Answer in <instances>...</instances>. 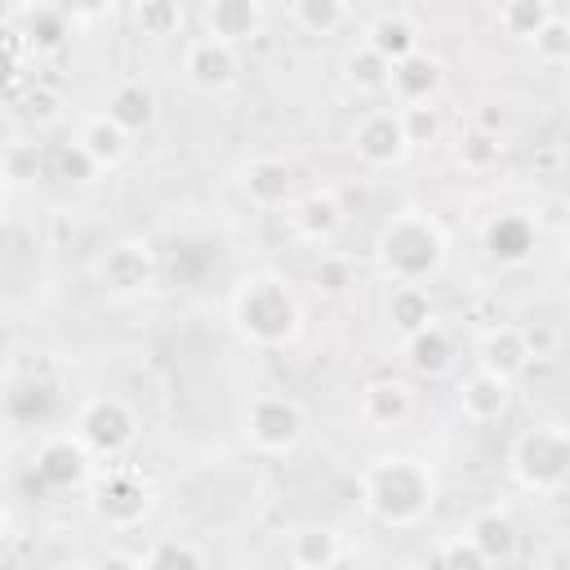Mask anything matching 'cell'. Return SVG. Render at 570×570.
I'll return each mask as SVG.
<instances>
[{"label": "cell", "instance_id": "obj_23", "mask_svg": "<svg viewBox=\"0 0 570 570\" xmlns=\"http://www.w3.org/2000/svg\"><path fill=\"white\" fill-rule=\"evenodd\" d=\"M383 321L396 338L423 330L428 321H436V307H432V294L428 285H410V281H392L387 285V298H383Z\"/></svg>", "mask_w": 570, "mask_h": 570}, {"label": "cell", "instance_id": "obj_18", "mask_svg": "<svg viewBox=\"0 0 570 570\" xmlns=\"http://www.w3.org/2000/svg\"><path fill=\"white\" fill-rule=\"evenodd\" d=\"M472 361H476L481 370H490V374H499V379H512V383H517V379L525 374V365H530V347H525L521 325L499 321V325L481 330V334H476V343H472Z\"/></svg>", "mask_w": 570, "mask_h": 570}, {"label": "cell", "instance_id": "obj_12", "mask_svg": "<svg viewBox=\"0 0 570 570\" xmlns=\"http://www.w3.org/2000/svg\"><path fill=\"white\" fill-rule=\"evenodd\" d=\"M200 27H205V36L245 49L267 31V4L263 0H205Z\"/></svg>", "mask_w": 570, "mask_h": 570}, {"label": "cell", "instance_id": "obj_29", "mask_svg": "<svg viewBox=\"0 0 570 570\" xmlns=\"http://www.w3.org/2000/svg\"><path fill=\"white\" fill-rule=\"evenodd\" d=\"M387 71H392V62L379 58L370 45H356V49H347V58H343V85H347L352 94H361V98L387 94Z\"/></svg>", "mask_w": 570, "mask_h": 570}, {"label": "cell", "instance_id": "obj_40", "mask_svg": "<svg viewBox=\"0 0 570 570\" xmlns=\"http://www.w3.org/2000/svg\"><path fill=\"white\" fill-rule=\"evenodd\" d=\"M436 566H454V570H485V557L476 552V543L468 534H445L432 552Z\"/></svg>", "mask_w": 570, "mask_h": 570}, {"label": "cell", "instance_id": "obj_28", "mask_svg": "<svg viewBox=\"0 0 570 570\" xmlns=\"http://www.w3.org/2000/svg\"><path fill=\"white\" fill-rule=\"evenodd\" d=\"M285 9L307 36H338L352 22V0H285Z\"/></svg>", "mask_w": 570, "mask_h": 570}, {"label": "cell", "instance_id": "obj_8", "mask_svg": "<svg viewBox=\"0 0 570 570\" xmlns=\"http://www.w3.org/2000/svg\"><path fill=\"white\" fill-rule=\"evenodd\" d=\"M347 147L365 169H396L414 151L396 107H365L347 129Z\"/></svg>", "mask_w": 570, "mask_h": 570}, {"label": "cell", "instance_id": "obj_33", "mask_svg": "<svg viewBox=\"0 0 570 570\" xmlns=\"http://www.w3.org/2000/svg\"><path fill=\"white\" fill-rule=\"evenodd\" d=\"M27 45H31L36 53H58V49L67 45V18H62V9L36 4V9L27 13Z\"/></svg>", "mask_w": 570, "mask_h": 570}, {"label": "cell", "instance_id": "obj_39", "mask_svg": "<svg viewBox=\"0 0 570 570\" xmlns=\"http://www.w3.org/2000/svg\"><path fill=\"white\" fill-rule=\"evenodd\" d=\"M401 111V125H405V138L410 147H428L441 138V116L432 102H410V107H396Z\"/></svg>", "mask_w": 570, "mask_h": 570}, {"label": "cell", "instance_id": "obj_1", "mask_svg": "<svg viewBox=\"0 0 570 570\" xmlns=\"http://www.w3.org/2000/svg\"><path fill=\"white\" fill-rule=\"evenodd\" d=\"M361 508L370 521H379L383 530H419L428 525L432 508H436V472L428 459L419 454H374L361 476Z\"/></svg>", "mask_w": 570, "mask_h": 570}, {"label": "cell", "instance_id": "obj_4", "mask_svg": "<svg viewBox=\"0 0 570 570\" xmlns=\"http://www.w3.org/2000/svg\"><path fill=\"white\" fill-rule=\"evenodd\" d=\"M508 472L525 494L557 499L570 485V428L561 419L530 423L508 450Z\"/></svg>", "mask_w": 570, "mask_h": 570}, {"label": "cell", "instance_id": "obj_30", "mask_svg": "<svg viewBox=\"0 0 570 570\" xmlns=\"http://www.w3.org/2000/svg\"><path fill=\"white\" fill-rule=\"evenodd\" d=\"M499 156H503V134H499V129H485V125L463 129L459 142H454V160H459L468 174H485V169H494Z\"/></svg>", "mask_w": 570, "mask_h": 570}, {"label": "cell", "instance_id": "obj_19", "mask_svg": "<svg viewBox=\"0 0 570 570\" xmlns=\"http://www.w3.org/2000/svg\"><path fill=\"white\" fill-rule=\"evenodd\" d=\"M534 240H539V227L530 214L521 209H508V214H494L485 223V254L490 263L499 267H521L530 254H534Z\"/></svg>", "mask_w": 570, "mask_h": 570}, {"label": "cell", "instance_id": "obj_3", "mask_svg": "<svg viewBox=\"0 0 570 570\" xmlns=\"http://www.w3.org/2000/svg\"><path fill=\"white\" fill-rule=\"evenodd\" d=\"M445 254L450 236L428 209H396L374 236V263L387 281L428 285L445 267Z\"/></svg>", "mask_w": 570, "mask_h": 570}, {"label": "cell", "instance_id": "obj_26", "mask_svg": "<svg viewBox=\"0 0 570 570\" xmlns=\"http://www.w3.org/2000/svg\"><path fill=\"white\" fill-rule=\"evenodd\" d=\"M361 45H370V49H374L379 58H387V62H396V58L423 49V45H419V22H414L410 13H379V18L365 27V40H361Z\"/></svg>", "mask_w": 570, "mask_h": 570}, {"label": "cell", "instance_id": "obj_38", "mask_svg": "<svg viewBox=\"0 0 570 570\" xmlns=\"http://www.w3.org/2000/svg\"><path fill=\"white\" fill-rule=\"evenodd\" d=\"M53 174H58L62 183H71V187H89V183H94L102 169H98V165H94V160L80 151V142L71 138V142H62V147L53 151Z\"/></svg>", "mask_w": 570, "mask_h": 570}, {"label": "cell", "instance_id": "obj_16", "mask_svg": "<svg viewBox=\"0 0 570 570\" xmlns=\"http://www.w3.org/2000/svg\"><path fill=\"white\" fill-rule=\"evenodd\" d=\"M285 214H289L294 236L307 240V245H330V240L343 232V200H338V191H330V187H312V191L294 196V200L285 205Z\"/></svg>", "mask_w": 570, "mask_h": 570}, {"label": "cell", "instance_id": "obj_42", "mask_svg": "<svg viewBox=\"0 0 570 570\" xmlns=\"http://www.w3.org/2000/svg\"><path fill=\"white\" fill-rule=\"evenodd\" d=\"M4 218H9V183L0 178V227H4Z\"/></svg>", "mask_w": 570, "mask_h": 570}, {"label": "cell", "instance_id": "obj_44", "mask_svg": "<svg viewBox=\"0 0 570 570\" xmlns=\"http://www.w3.org/2000/svg\"><path fill=\"white\" fill-rule=\"evenodd\" d=\"M4 525H9V512H4V503H0V539H4Z\"/></svg>", "mask_w": 570, "mask_h": 570}, {"label": "cell", "instance_id": "obj_24", "mask_svg": "<svg viewBox=\"0 0 570 570\" xmlns=\"http://www.w3.org/2000/svg\"><path fill=\"white\" fill-rule=\"evenodd\" d=\"M120 129H129V134H142V129H151L156 125V94H151V85L147 80H138V76H125V80H116L111 85V94H107V107H102Z\"/></svg>", "mask_w": 570, "mask_h": 570}, {"label": "cell", "instance_id": "obj_17", "mask_svg": "<svg viewBox=\"0 0 570 570\" xmlns=\"http://www.w3.org/2000/svg\"><path fill=\"white\" fill-rule=\"evenodd\" d=\"M401 361L419 379H445L459 365V343H454V334L441 321H428L423 330L401 338Z\"/></svg>", "mask_w": 570, "mask_h": 570}, {"label": "cell", "instance_id": "obj_2", "mask_svg": "<svg viewBox=\"0 0 570 570\" xmlns=\"http://www.w3.org/2000/svg\"><path fill=\"white\" fill-rule=\"evenodd\" d=\"M227 316H232L236 338L254 352H285L303 334V298H298L294 281L272 267L236 281Z\"/></svg>", "mask_w": 570, "mask_h": 570}, {"label": "cell", "instance_id": "obj_6", "mask_svg": "<svg viewBox=\"0 0 570 570\" xmlns=\"http://www.w3.org/2000/svg\"><path fill=\"white\" fill-rule=\"evenodd\" d=\"M71 432L85 441V450L94 454V463H98V459H102V463H120V459L138 445V432H142V428H138V410H134L125 396L98 392V396L80 401Z\"/></svg>", "mask_w": 570, "mask_h": 570}, {"label": "cell", "instance_id": "obj_7", "mask_svg": "<svg viewBox=\"0 0 570 570\" xmlns=\"http://www.w3.org/2000/svg\"><path fill=\"white\" fill-rule=\"evenodd\" d=\"M245 445L254 454H267V459H285L298 450L303 432H307V414L294 396L285 392H258L249 396L245 405Z\"/></svg>", "mask_w": 570, "mask_h": 570}, {"label": "cell", "instance_id": "obj_10", "mask_svg": "<svg viewBox=\"0 0 570 570\" xmlns=\"http://www.w3.org/2000/svg\"><path fill=\"white\" fill-rule=\"evenodd\" d=\"M94 476V454L76 432H49L36 445V481L45 490H80Z\"/></svg>", "mask_w": 570, "mask_h": 570}, {"label": "cell", "instance_id": "obj_32", "mask_svg": "<svg viewBox=\"0 0 570 570\" xmlns=\"http://www.w3.org/2000/svg\"><path fill=\"white\" fill-rule=\"evenodd\" d=\"M134 27L147 40H169V36L183 31V9H178V0H138L134 4Z\"/></svg>", "mask_w": 570, "mask_h": 570}, {"label": "cell", "instance_id": "obj_9", "mask_svg": "<svg viewBox=\"0 0 570 570\" xmlns=\"http://www.w3.org/2000/svg\"><path fill=\"white\" fill-rule=\"evenodd\" d=\"M183 80L200 94H223L240 80V49L236 45H223L214 36H191L183 45Z\"/></svg>", "mask_w": 570, "mask_h": 570}, {"label": "cell", "instance_id": "obj_27", "mask_svg": "<svg viewBox=\"0 0 570 570\" xmlns=\"http://www.w3.org/2000/svg\"><path fill=\"white\" fill-rule=\"evenodd\" d=\"M142 570H205L214 561V552L205 543H196L191 534H160L147 552H138Z\"/></svg>", "mask_w": 570, "mask_h": 570}, {"label": "cell", "instance_id": "obj_15", "mask_svg": "<svg viewBox=\"0 0 570 570\" xmlns=\"http://www.w3.org/2000/svg\"><path fill=\"white\" fill-rule=\"evenodd\" d=\"M356 414H361L365 428H374V432H392V428L410 423V414H414V387H410L405 379L379 374V379H370V383L361 387V396H356Z\"/></svg>", "mask_w": 570, "mask_h": 570}, {"label": "cell", "instance_id": "obj_13", "mask_svg": "<svg viewBox=\"0 0 570 570\" xmlns=\"http://www.w3.org/2000/svg\"><path fill=\"white\" fill-rule=\"evenodd\" d=\"M445 89V62L428 49H414L405 58L392 62L387 71V94L396 107H410V102H436V94Z\"/></svg>", "mask_w": 570, "mask_h": 570}, {"label": "cell", "instance_id": "obj_31", "mask_svg": "<svg viewBox=\"0 0 570 570\" xmlns=\"http://www.w3.org/2000/svg\"><path fill=\"white\" fill-rule=\"evenodd\" d=\"M552 13H557L552 0H503V4H499V27H503V36L530 45V36H534Z\"/></svg>", "mask_w": 570, "mask_h": 570}, {"label": "cell", "instance_id": "obj_21", "mask_svg": "<svg viewBox=\"0 0 570 570\" xmlns=\"http://www.w3.org/2000/svg\"><path fill=\"white\" fill-rule=\"evenodd\" d=\"M463 534L476 543V552L485 557V566H512L521 557V530H517V521H512L508 508H481L468 521Z\"/></svg>", "mask_w": 570, "mask_h": 570}, {"label": "cell", "instance_id": "obj_37", "mask_svg": "<svg viewBox=\"0 0 570 570\" xmlns=\"http://www.w3.org/2000/svg\"><path fill=\"white\" fill-rule=\"evenodd\" d=\"M352 281H356V272H352V258H343V254H321V263L312 267V285L325 298H343L352 289Z\"/></svg>", "mask_w": 570, "mask_h": 570}, {"label": "cell", "instance_id": "obj_36", "mask_svg": "<svg viewBox=\"0 0 570 570\" xmlns=\"http://www.w3.org/2000/svg\"><path fill=\"white\" fill-rule=\"evenodd\" d=\"M18 107H22V116H27L36 129L62 125V116H67V98H62V89H53V85H31Z\"/></svg>", "mask_w": 570, "mask_h": 570}, {"label": "cell", "instance_id": "obj_25", "mask_svg": "<svg viewBox=\"0 0 570 570\" xmlns=\"http://www.w3.org/2000/svg\"><path fill=\"white\" fill-rule=\"evenodd\" d=\"M285 561L298 566V570H330V566L347 561V543H343V534H334L325 525H303V530L289 534Z\"/></svg>", "mask_w": 570, "mask_h": 570}, {"label": "cell", "instance_id": "obj_34", "mask_svg": "<svg viewBox=\"0 0 570 570\" xmlns=\"http://www.w3.org/2000/svg\"><path fill=\"white\" fill-rule=\"evenodd\" d=\"M530 49H534V62L543 67H566L570 62V22L561 13H552L534 36H530Z\"/></svg>", "mask_w": 570, "mask_h": 570}, {"label": "cell", "instance_id": "obj_5", "mask_svg": "<svg viewBox=\"0 0 570 570\" xmlns=\"http://www.w3.org/2000/svg\"><path fill=\"white\" fill-rule=\"evenodd\" d=\"M151 508H156V494L138 468L107 463L98 476H89V512L102 530L129 534L151 517Z\"/></svg>", "mask_w": 570, "mask_h": 570}, {"label": "cell", "instance_id": "obj_35", "mask_svg": "<svg viewBox=\"0 0 570 570\" xmlns=\"http://www.w3.org/2000/svg\"><path fill=\"white\" fill-rule=\"evenodd\" d=\"M45 174V147L40 142H9L0 151V178L4 183H36Z\"/></svg>", "mask_w": 570, "mask_h": 570}, {"label": "cell", "instance_id": "obj_41", "mask_svg": "<svg viewBox=\"0 0 570 570\" xmlns=\"http://www.w3.org/2000/svg\"><path fill=\"white\" fill-rule=\"evenodd\" d=\"M13 71H18V58H13V49H9V40L0 36V94L9 89V80H13Z\"/></svg>", "mask_w": 570, "mask_h": 570}, {"label": "cell", "instance_id": "obj_11", "mask_svg": "<svg viewBox=\"0 0 570 570\" xmlns=\"http://www.w3.org/2000/svg\"><path fill=\"white\" fill-rule=\"evenodd\" d=\"M98 281L111 294H120V298L151 289L156 285V254H151V245L138 240V236H125V240L107 245V254L98 258Z\"/></svg>", "mask_w": 570, "mask_h": 570}, {"label": "cell", "instance_id": "obj_20", "mask_svg": "<svg viewBox=\"0 0 570 570\" xmlns=\"http://www.w3.org/2000/svg\"><path fill=\"white\" fill-rule=\"evenodd\" d=\"M508 405H512V379H499V374H490V370L476 365V370L459 383V414H463L468 423H476V428L499 423V419L508 414Z\"/></svg>", "mask_w": 570, "mask_h": 570}, {"label": "cell", "instance_id": "obj_14", "mask_svg": "<svg viewBox=\"0 0 570 570\" xmlns=\"http://www.w3.org/2000/svg\"><path fill=\"white\" fill-rule=\"evenodd\" d=\"M298 174L285 156H249L240 165V191L254 209H285L294 200Z\"/></svg>", "mask_w": 570, "mask_h": 570}, {"label": "cell", "instance_id": "obj_43", "mask_svg": "<svg viewBox=\"0 0 570 570\" xmlns=\"http://www.w3.org/2000/svg\"><path fill=\"white\" fill-rule=\"evenodd\" d=\"M13 423V414H9V396L0 392V428H9Z\"/></svg>", "mask_w": 570, "mask_h": 570}, {"label": "cell", "instance_id": "obj_22", "mask_svg": "<svg viewBox=\"0 0 570 570\" xmlns=\"http://www.w3.org/2000/svg\"><path fill=\"white\" fill-rule=\"evenodd\" d=\"M76 142H80V151H85L98 169H120V165L134 156V134H129V129H120L107 111L85 116V120H80V129H76Z\"/></svg>", "mask_w": 570, "mask_h": 570}]
</instances>
